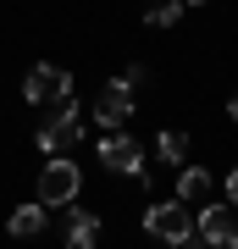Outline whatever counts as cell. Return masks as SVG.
<instances>
[{"label": "cell", "mask_w": 238, "mask_h": 249, "mask_svg": "<svg viewBox=\"0 0 238 249\" xmlns=\"http://www.w3.org/2000/svg\"><path fill=\"white\" fill-rule=\"evenodd\" d=\"M144 232L161 238V244H188L194 238V211H188L183 199H161V205L144 211Z\"/></svg>", "instance_id": "obj_1"}, {"label": "cell", "mask_w": 238, "mask_h": 249, "mask_svg": "<svg viewBox=\"0 0 238 249\" xmlns=\"http://www.w3.org/2000/svg\"><path fill=\"white\" fill-rule=\"evenodd\" d=\"M78 188H83V172L72 166L67 155H50V160H44V172H39V205H44V211H50V205H55V211L72 205Z\"/></svg>", "instance_id": "obj_2"}, {"label": "cell", "mask_w": 238, "mask_h": 249, "mask_svg": "<svg viewBox=\"0 0 238 249\" xmlns=\"http://www.w3.org/2000/svg\"><path fill=\"white\" fill-rule=\"evenodd\" d=\"M22 94L34 100V106H61V100H72V72H67V67H50V61H39L34 72H28Z\"/></svg>", "instance_id": "obj_3"}, {"label": "cell", "mask_w": 238, "mask_h": 249, "mask_svg": "<svg viewBox=\"0 0 238 249\" xmlns=\"http://www.w3.org/2000/svg\"><path fill=\"white\" fill-rule=\"evenodd\" d=\"M78 139H83V127H78V100H61L55 116L39 127V150H44V155H61V150H72Z\"/></svg>", "instance_id": "obj_4"}, {"label": "cell", "mask_w": 238, "mask_h": 249, "mask_svg": "<svg viewBox=\"0 0 238 249\" xmlns=\"http://www.w3.org/2000/svg\"><path fill=\"white\" fill-rule=\"evenodd\" d=\"M100 166L106 172H128V178H144V150H139V139L133 133H106L100 139Z\"/></svg>", "instance_id": "obj_5"}, {"label": "cell", "mask_w": 238, "mask_h": 249, "mask_svg": "<svg viewBox=\"0 0 238 249\" xmlns=\"http://www.w3.org/2000/svg\"><path fill=\"white\" fill-rule=\"evenodd\" d=\"M194 227H200L205 244H216V249H238V211H233V205H205V211L194 216Z\"/></svg>", "instance_id": "obj_6"}, {"label": "cell", "mask_w": 238, "mask_h": 249, "mask_svg": "<svg viewBox=\"0 0 238 249\" xmlns=\"http://www.w3.org/2000/svg\"><path fill=\"white\" fill-rule=\"evenodd\" d=\"M128 116H133V89L116 78V83H106V89H100V100H94V122L116 133V127H128Z\"/></svg>", "instance_id": "obj_7"}, {"label": "cell", "mask_w": 238, "mask_h": 249, "mask_svg": "<svg viewBox=\"0 0 238 249\" xmlns=\"http://www.w3.org/2000/svg\"><path fill=\"white\" fill-rule=\"evenodd\" d=\"M61 238H67V249H94L100 244V216L83 211L78 199L61 205Z\"/></svg>", "instance_id": "obj_8"}, {"label": "cell", "mask_w": 238, "mask_h": 249, "mask_svg": "<svg viewBox=\"0 0 238 249\" xmlns=\"http://www.w3.org/2000/svg\"><path fill=\"white\" fill-rule=\"evenodd\" d=\"M44 222H50V216H44V205L34 199V205H17V211L6 216V232L11 238H34V232H44Z\"/></svg>", "instance_id": "obj_9"}, {"label": "cell", "mask_w": 238, "mask_h": 249, "mask_svg": "<svg viewBox=\"0 0 238 249\" xmlns=\"http://www.w3.org/2000/svg\"><path fill=\"white\" fill-rule=\"evenodd\" d=\"M205 194H211V172H205V166H177V199L194 205Z\"/></svg>", "instance_id": "obj_10"}, {"label": "cell", "mask_w": 238, "mask_h": 249, "mask_svg": "<svg viewBox=\"0 0 238 249\" xmlns=\"http://www.w3.org/2000/svg\"><path fill=\"white\" fill-rule=\"evenodd\" d=\"M155 155H161V166H188V133H177V127H166V133L155 139Z\"/></svg>", "instance_id": "obj_11"}, {"label": "cell", "mask_w": 238, "mask_h": 249, "mask_svg": "<svg viewBox=\"0 0 238 249\" xmlns=\"http://www.w3.org/2000/svg\"><path fill=\"white\" fill-rule=\"evenodd\" d=\"M177 17H183V0H155V6L144 11V22H150V28H172Z\"/></svg>", "instance_id": "obj_12"}, {"label": "cell", "mask_w": 238, "mask_h": 249, "mask_svg": "<svg viewBox=\"0 0 238 249\" xmlns=\"http://www.w3.org/2000/svg\"><path fill=\"white\" fill-rule=\"evenodd\" d=\"M122 83H128V89H139V83H150V67H144V61H133V67L122 72Z\"/></svg>", "instance_id": "obj_13"}, {"label": "cell", "mask_w": 238, "mask_h": 249, "mask_svg": "<svg viewBox=\"0 0 238 249\" xmlns=\"http://www.w3.org/2000/svg\"><path fill=\"white\" fill-rule=\"evenodd\" d=\"M227 205H233V211H238V166L227 172Z\"/></svg>", "instance_id": "obj_14"}, {"label": "cell", "mask_w": 238, "mask_h": 249, "mask_svg": "<svg viewBox=\"0 0 238 249\" xmlns=\"http://www.w3.org/2000/svg\"><path fill=\"white\" fill-rule=\"evenodd\" d=\"M227 116H233V122H238V94H233V100H227Z\"/></svg>", "instance_id": "obj_15"}, {"label": "cell", "mask_w": 238, "mask_h": 249, "mask_svg": "<svg viewBox=\"0 0 238 249\" xmlns=\"http://www.w3.org/2000/svg\"><path fill=\"white\" fill-rule=\"evenodd\" d=\"M183 6H205V0H183Z\"/></svg>", "instance_id": "obj_16"}]
</instances>
